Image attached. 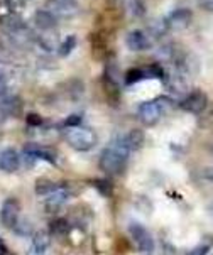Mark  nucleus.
Returning a JSON list of instances; mask_svg holds the SVG:
<instances>
[{
	"mask_svg": "<svg viewBox=\"0 0 213 255\" xmlns=\"http://www.w3.org/2000/svg\"><path fill=\"white\" fill-rule=\"evenodd\" d=\"M129 155L130 150L124 144V140L117 139L103 149L102 155H100V169L105 172V174L120 176L125 171Z\"/></svg>",
	"mask_w": 213,
	"mask_h": 255,
	"instance_id": "f257e3e1",
	"label": "nucleus"
},
{
	"mask_svg": "<svg viewBox=\"0 0 213 255\" xmlns=\"http://www.w3.org/2000/svg\"><path fill=\"white\" fill-rule=\"evenodd\" d=\"M64 140L75 150H81L83 152V150L93 149L97 145L98 139H97V133L91 130V128L76 125V127H68L64 130Z\"/></svg>",
	"mask_w": 213,
	"mask_h": 255,
	"instance_id": "f03ea898",
	"label": "nucleus"
},
{
	"mask_svg": "<svg viewBox=\"0 0 213 255\" xmlns=\"http://www.w3.org/2000/svg\"><path fill=\"white\" fill-rule=\"evenodd\" d=\"M171 105V100L168 97H159L156 100H149L139 105L137 115L141 119L142 124L146 125H154L161 120V117L166 114V110Z\"/></svg>",
	"mask_w": 213,
	"mask_h": 255,
	"instance_id": "7ed1b4c3",
	"label": "nucleus"
},
{
	"mask_svg": "<svg viewBox=\"0 0 213 255\" xmlns=\"http://www.w3.org/2000/svg\"><path fill=\"white\" fill-rule=\"evenodd\" d=\"M46 10L51 12L56 19H75L76 15H80L81 7L76 0H47L46 2Z\"/></svg>",
	"mask_w": 213,
	"mask_h": 255,
	"instance_id": "20e7f679",
	"label": "nucleus"
},
{
	"mask_svg": "<svg viewBox=\"0 0 213 255\" xmlns=\"http://www.w3.org/2000/svg\"><path fill=\"white\" fill-rule=\"evenodd\" d=\"M129 232H130V237H132L134 244H136V247L141 250L142 254L151 255L152 250H154V240H152L151 233L147 232V228L139 223H132L129 227Z\"/></svg>",
	"mask_w": 213,
	"mask_h": 255,
	"instance_id": "39448f33",
	"label": "nucleus"
},
{
	"mask_svg": "<svg viewBox=\"0 0 213 255\" xmlns=\"http://www.w3.org/2000/svg\"><path fill=\"white\" fill-rule=\"evenodd\" d=\"M19 217H20V205L19 201L14 200V198H8V200L3 201L2 210H0V218H2V223L5 225L10 230H15L17 223H19Z\"/></svg>",
	"mask_w": 213,
	"mask_h": 255,
	"instance_id": "423d86ee",
	"label": "nucleus"
},
{
	"mask_svg": "<svg viewBox=\"0 0 213 255\" xmlns=\"http://www.w3.org/2000/svg\"><path fill=\"white\" fill-rule=\"evenodd\" d=\"M208 105V98L202 90H195L186 95V98L181 102V109L190 114H202Z\"/></svg>",
	"mask_w": 213,
	"mask_h": 255,
	"instance_id": "0eeeda50",
	"label": "nucleus"
},
{
	"mask_svg": "<svg viewBox=\"0 0 213 255\" xmlns=\"http://www.w3.org/2000/svg\"><path fill=\"white\" fill-rule=\"evenodd\" d=\"M127 46L132 51H146L151 47V36L144 31H132L127 34Z\"/></svg>",
	"mask_w": 213,
	"mask_h": 255,
	"instance_id": "6e6552de",
	"label": "nucleus"
},
{
	"mask_svg": "<svg viewBox=\"0 0 213 255\" xmlns=\"http://www.w3.org/2000/svg\"><path fill=\"white\" fill-rule=\"evenodd\" d=\"M191 12L188 8H176L168 15L166 24L169 29H185L191 22Z\"/></svg>",
	"mask_w": 213,
	"mask_h": 255,
	"instance_id": "1a4fd4ad",
	"label": "nucleus"
},
{
	"mask_svg": "<svg viewBox=\"0 0 213 255\" xmlns=\"http://www.w3.org/2000/svg\"><path fill=\"white\" fill-rule=\"evenodd\" d=\"M20 166V155L14 149H5L0 154V169L3 172H15Z\"/></svg>",
	"mask_w": 213,
	"mask_h": 255,
	"instance_id": "9d476101",
	"label": "nucleus"
},
{
	"mask_svg": "<svg viewBox=\"0 0 213 255\" xmlns=\"http://www.w3.org/2000/svg\"><path fill=\"white\" fill-rule=\"evenodd\" d=\"M22 102L17 97H2L0 98V117L5 119V117H15L22 109Z\"/></svg>",
	"mask_w": 213,
	"mask_h": 255,
	"instance_id": "9b49d317",
	"label": "nucleus"
},
{
	"mask_svg": "<svg viewBox=\"0 0 213 255\" xmlns=\"http://www.w3.org/2000/svg\"><path fill=\"white\" fill-rule=\"evenodd\" d=\"M69 198V191L66 188H58L56 191H53L47 196V201H46V210L47 211H58L64 203L68 201Z\"/></svg>",
	"mask_w": 213,
	"mask_h": 255,
	"instance_id": "f8f14e48",
	"label": "nucleus"
},
{
	"mask_svg": "<svg viewBox=\"0 0 213 255\" xmlns=\"http://www.w3.org/2000/svg\"><path fill=\"white\" fill-rule=\"evenodd\" d=\"M47 247H49V237H47V233L37 232L32 239V244H30L27 255H46Z\"/></svg>",
	"mask_w": 213,
	"mask_h": 255,
	"instance_id": "ddd939ff",
	"label": "nucleus"
},
{
	"mask_svg": "<svg viewBox=\"0 0 213 255\" xmlns=\"http://www.w3.org/2000/svg\"><path fill=\"white\" fill-rule=\"evenodd\" d=\"M34 22L39 29H42V31H53L56 27V22H58V19L51 14V12H47L46 8H41V10L36 12V15H34Z\"/></svg>",
	"mask_w": 213,
	"mask_h": 255,
	"instance_id": "4468645a",
	"label": "nucleus"
},
{
	"mask_svg": "<svg viewBox=\"0 0 213 255\" xmlns=\"http://www.w3.org/2000/svg\"><path fill=\"white\" fill-rule=\"evenodd\" d=\"M0 27H2L7 34H12V32L19 31V29L25 27V24L17 14H5V15L0 17Z\"/></svg>",
	"mask_w": 213,
	"mask_h": 255,
	"instance_id": "2eb2a0df",
	"label": "nucleus"
},
{
	"mask_svg": "<svg viewBox=\"0 0 213 255\" xmlns=\"http://www.w3.org/2000/svg\"><path fill=\"white\" fill-rule=\"evenodd\" d=\"M24 150H27V152H30L34 155V157L37 159H42V161H47V162H51V164H54L56 162V154H54V150H51L49 147H42V145H32V144H29V145H25L24 147Z\"/></svg>",
	"mask_w": 213,
	"mask_h": 255,
	"instance_id": "dca6fc26",
	"label": "nucleus"
},
{
	"mask_svg": "<svg viewBox=\"0 0 213 255\" xmlns=\"http://www.w3.org/2000/svg\"><path fill=\"white\" fill-rule=\"evenodd\" d=\"M122 140H124V144L127 145V149L130 152H134V150H139L142 145H144V132L139 130V128H134V130H130L127 135L122 137Z\"/></svg>",
	"mask_w": 213,
	"mask_h": 255,
	"instance_id": "f3484780",
	"label": "nucleus"
},
{
	"mask_svg": "<svg viewBox=\"0 0 213 255\" xmlns=\"http://www.w3.org/2000/svg\"><path fill=\"white\" fill-rule=\"evenodd\" d=\"M125 7H127V12L132 17H141L144 15L146 7L142 3V0H125Z\"/></svg>",
	"mask_w": 213,
	"mask_h": 255,
	"instance_id": "a211bd4d",
	"label": "nucleus"
},
{
	"mask_svg": "<svg viewBox=\"0 0 213 255\" xmlns=\"http://www.w3.org/2000/svg\"><path fill=\"white\" fill-rule=\"evenodd\" d=\"M58 189V186H56V183H53L51 179H37L36 181V193L37 194H51L53 191H56Z\"/></svg>",
	"mask_w": 213,
	"mask_h": 255,
	"instance_id": "6ab92c4d",
	"label": "nucleus"
},
{
	"mask_svg": "<svg viewBox=\"0 0 213 255\" xmlns=\"http://www.w3.org/2000/svg\"><path fill=\"white\" fill-rule=\"evenodd\" d=\"M146 76V70H141V68H132V70H129L125 73V83L127 85H134V83H139V81H142Z\"/></svg>",
	"mask_w": 213,
	"mask_h": 255,
	"instance_id": "aec40b11",
	"label": "nucleus"
},
{
	"mask_svg": "<svg viewBox=\"0 0 213 255\" xmlns=\"http://www.w3.org/2000/svg\"><path fill=\"white\" fill-rule=\"evenodd\" d=\"M75 46H76V36H68L58 47L59 56H68L73 49H75Z\"/></svg>",
	"mask_w": 213,
	"mask_h": 255,
	"instance_id": "412c9836",
	"label": "nucleus"
},
{
	"mask_svg": "<svg viewBox=\"0 0 213 255\" xmlns=\"http://www.w3.org/2000/svg\"><path fill=\"white\" fill-rule=\"evenodd\" d=\"M51 232L56 233V235H64V233L69 232V225H68L66 220L58 218V220H54V222L51 223Z\"/></svg>",
	"mask_w": 213,
	"mask_h": 255,
	"instance_id": "4be33fe9",
	"label": "nucleus"
},
{
	"mask_svg": "<svg viewBox=\"0 0 213 255\" xmlns=\"http://www.w3.org/2000/svg\"><path fill=\"white\" fill-rule=\"evenodd\" d=\"M95 186H97V189L102 194H110V191H112V184L108 183V181H103V179H98V181H95Z\"/></svg>",
	"mask_w": 213,
	"mask_h": 255,
	"instance_id": "5701e85b",
	"label": "nucleus"
},
{
	"mask_svg": "<svg viewBox=\"0 0 213 255\" xmlns=\"http://www.w3.org/2000/svg\"><path fill=\"white\" fill-rule=\"evenodd\" d=\"M198 7L207 12H213V0H197Z\"/></svg>",
	"mask_w": 213,
	"mask_h": 255,
	"instance_id": "b1692460",
	"label": "nucleus"
},
{
	"mask_svg": "<svg viewBox=\"0 0 213 255\" xmlns=\"http://www.w3.org/2000/svg\"><path fill=\"white\" fill-rule=\"evenodd\" d=\"M27 124L29 125H41L42 124V119L37 114H29L27 115Z\"/></svg>",
	"mask_w": 213,
	"mask_h": 255,
	"instance_id": "393cba45",
	"label": "nucleus"
},
{
	"mask_svg": "<svg viewBox=\"0 0 213 255\" xmlns=\"http://www.w3.org/2000/svg\"><path fill=\"white\" fill-rule=\"evenodd\" d=\"M207 252H208V247L207 245H202V247H197L195 250H191L188 255H207Z\"/></svg>",
	"mask_w": 213,
	"mask_h": 255,
	"instance_id": "a878e982",
	"label": "nucleus"
},
{
	"mask_svg": "<svg viewBox=\"0 0 213 255\" xmlns=\"http://www.w3.org/2000/svg\"><path fill=\"white\" fill-rule=\"evenodd\" d=\"M7 92V80H0V98L5 97Z\"/></svg>",
	"mask_w": 213,
	"mask_h": 255,
	"instance_id": "bb28decb",
	"label": "nucleus"
},
{
	"mask_svg": "<svg viewBox=\"0 0 213 255\" xmlns=\"http://www.w3.org/2000/svg\"><path fill=\"white\" fill-rule=\"evenodd\" d=\"M0 80H7V68L2 63H0Z\"/></svg>",
	"mask_w": 213,
	"mask_h": 255,
	"instance_id": "cd10ccee",
	"label": "nucleus"
},
{
	"mask_svg": "<svg viewBox=\"0 0 213 255\" xmlns=\"http://www.w3.org/2000/svg\"><path fill=\"white\" fill-rule=\"evenodd\" d=\"M7 254V247H5V244H3V240L0 239V255H5Z\"/></svg>",
	"mask_w": 213,
	"mask_h": 255,
	"instance_id": "c85d7f7f",
	"label": "nucleus"
},
{
	"mask_svg": "<svg viewBox=\"0 0 213 255\" xmlns=\"http://www.w3.org/2000/svg\"><path fill=\"white\" fill-rule=\"evenodd\" d=\"M205 178H208L210 181H213V167H210V169H207V172H205Z\"/></svg>",
	"mask_w": 213,
	"mask_h": 255,
	"instance_id": "c756f323",
	"label": "nucleus"
},
{
	"mask_svg": "<svg viewBox=\"0 0 213 255\" xmlns=\"http://www.w3.org/2000/svg\"><path fill=\"white\" fill-rule=\"evenodd\" d=\"M212 211H213V205H212Z\"/></svg>",
	"mask_w": 213,
	"mask_h": 255,
	"instance_id": "7c9ffc66",
	"label": "nucleus"
}]
</instances>
